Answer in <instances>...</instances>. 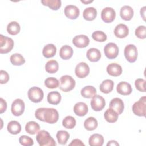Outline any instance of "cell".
<instances>
[{
    "mask_svg": "<svg viewBox=\"0 0 146 146\" xmlns=\"http://www.w3.org/2000/svg\"><path fill=\"white\" fill-rule=\"evenodd\" d=\"M36 140L40 146H54L56 143L50 133L45 131L41 130L38 132Z\"/></svg>",
    "mask_w": 146,
    "mask_h": 146,
    "instance_id": "cell-1",
    "label": "cell"
},
{
    "mask_svg": "<svg viewBox=\"0 0 146 146\" xmlns=\"http://www.w3.org/2000/svg\"><path fill=\"white\" fill-rule=\"evenodd\" d=\"M75 86V81L70 75H63L59 80V88L63 92L71 91Z\"/></svg>",
    "mask_w": 146,
    "mask_h": 146,
    "instance_id": "cell-2",
    "label": "cell"
},
{
    "mask_svg": "<svg viewBox=\"0 0 146 146\" xmlns=\"http://www.w3.org/2000/svg\"><path fill=\"white\" fill-rule=\"evenodd\" d=\"M146 97L144 96L140 98L139 100L136 102L132 106V111L134 114L139 116H145Z\"/></svg>",
    "mask_w": 146,
    "mask_h": 146,
    "instance_id": "cell-3",
    "label": "cell"
},
{
    "mask_svg": "<svg viewBox=\"0 0 146 146\" xmlns=\"http://www.w3.org/2000/svg\"><path fill=\"white\" fill-rule=\"evenodd\" d=\"M13 40L9 37L0 35V53L7 54L11 51L14 47Z\"/></svg>",
    "mask_w": 146,
    "mask_h": 146,
    "instance_id": "cell-4",
    "label": "cell"
},
{
    "mask_svg": "<svg viewBox=\"0 0 146 146\" xmlns=\"http://www.w3.org/2000/svg\"><path fill=\"white\" fill-rule=\"evenodd\" d=\"M44 122L49 124H54L58 121L59 113L56 110L53 108H45L43 112Z\"/></svg>",
    "mask_w": 146,
    "mask_h": 146,
    "instance_id": "cell-5",
    "label": "cell"
},
{
    "mask_svg": "<svg viewBox=\"0 0 146 146\" xmlns=\"http://www.w3.org/2000/svg\"><path fill=\"white\" fill-rule=\"evenodd\" d=\"M28 98L34 103H39L43 98L44 94L43 90L38 87H32L28 91Z\"/></svg>",
    "mask_w": 146,
    "mask_h": 146,
    "instance_id": "cell-6",
    "label": "cell"
},
{
    "mask_svg": "<svg viewBox=\"0 0 146 146\" xmlns=\"http://www.w3.org/2000/svg\"><path fill=\"white\" fill-rule=\"evenodd\" d=\"M126 59L130 63L135 62L137 58V50L134 44H128L125 46L124 51Z\"/></svg>",
    "mask_w": 146,
    "mask_h": 146,
    "instance_id": "cell-7",
    "label": "cell"
},
{
    "mask_svg": "<svg viewBox=\"0 0 146 146\" xmlns=\"http://www.w3.org/2000/svg\"><path fill=\"white\" fill-rule=\"evenodd\" d=\"M104 52L107 58L115 59L119 54V47L114 43H108L104 47Z\"/></svg>",
    "mask_w": 146,
    "mask_h": 146,
    "instance_id": "cell-8",
    "label": "cell"
},
{
    "mask_svg": "<svg viewBox=\"0 0 146 146\" xmlns=\"http://www.w3.org/2000/svg\"><path fill=\"white\" fill-rule=\"evenodd\" d=\"M25 107L24 102L21 99H17L12 103L11 111L14 116H19L23 113Z\"/></svg>",
    "mask_w": 146,
    "mask_h": 146,
    "instance_id": "cell-9",
    "label": "cell"
},
{
    "mask_svg": "<svg viewBox=\"0 0 146 146\" xmlns=\"http://www.w3.org/2000/svg\"><path fill=\"white\" fill-rule=\"evenodd\" d=\"M91 106L95 111H102L105 106V100L102 96L95 95L92 98L91 100Z\"/></svg>",
    "mask_w": 146,
    "mask_h": 146,
    "instance_id": "cell-10",
    "label": "cell"
},
{
    "mask_svg": "<svg viewBox=\"0 0 146 146\" xmlns=\"http://www.w3.org/2000/svg\"><path fill=\"white\" fill-rule=\"evenodd\" d=\"M116 17V12L115 10L110 7L104 8L101 12V18L106 23H110L113 21Z\"/></svg>",
    "mask_w": 146,
    "mask_h": 146,
    "instance_id": "cell-11",
    "label": "cell"
},
{
    "mask_svg": "<svg viewBox=\"0 0 146 146\" xmlns=\"http://www.w3.org/2000/svg\"><path fill=\"white\" fill-rule=\"evenodd\" d=\"M89 72L90 67L87 63L84 62H80L76 66L75 73L78 78H84L88 75Z\"/></svg>",
    "mask_w": 146,
    "mask_h": 146,
    "instance_id": "cell-12",
    "label": "cell"
},
{
    "mask_svg": "<svg viewBox=\"0 0 146 146\" xmlns=\"http://www.w3.org/2000/svg\"><path fill=\"white\" fill-rule=\"evenodd\" d=\"M89 43L90 39L85 35H76L72 39V43L78 48H84L89 44Z\"/></svg>",
    "mask_w": 146,
    "mask_h": 146,
    "instance_id": "cell-13",
    "label": "cell"
},
{
    "mask_svg": "<svg viewBox=\"0 0 146 146\" xmlns=\"http://www.w3.org/2000/svg\"><path fill=\"white\" fill-rule=\"evenodd\" d=\"M110 108L116 111L118 115H120L123 112L124 108L123 101L120 98H115L111 100Z\"/></svg>",
    "mask_w": 146,
    "mask_h": 146,
    "instance_id": "cell-14",
    "label": "cell"
},
{
    "mask_svg": "<svg viewBox=\"0 0 146 146\" xmlns=\"http://www.w3.org/2000/svg\"><path fill=\"white\" fill-rule=\"evenodd\" d=\"M65 15L71 19H75L79 15V9L77 6L72 5H68L64 8Z\"/></svg>",
    "mask_w": 146,
    "mask_h": 146,
    "instance_id": "cell-15",
    "label": "cell"
},
{
    "mask_svg": "<svg viewBox=\"0 0 146 146\" xmlns=\"http://www.w3.org/2000/svg\"><path fill=\"white\" fill-rule=\"evenodd\" d=\"M129 33V29L127 25L123 23L117 25L114 30L115 36L119 38H124L126 37Z\"/></svg>",
    "mask_w": 146,
    "mask_h": 146,
    "instance_id": "cell-16",
    "label": "cell"
},
{
    "mask_svg": "<svg viewBox=\"0 0 146 146\" xmlns=\"http://www.w3.org/2000/svg\"><path fill=\"white\" fill-rule=\"evenodd\" d=\"M117 92L123 95H128L131 94L132 88L131 85L126 82H120L116 87Z\"/></svg>",
    "mask_w": 146,
    "mask_h": 146,
    "instance_id": "cell-17",
    "label": "cell"
},
{
    "mask_svg": "<svg viewBox=\"0 0 146 146\" xmlns=\"http://www.w3.org/2000/svg\"><path fill=\"white\" fill-rule=\"evenodd\" d=\"M87 105L84 102H78L74 107V112L78 116H84L88 112Z\"/></svg>",
    "mask_w": 146,
    "mask_h": 146,
    "instance_id": "cell-18",
    "label": "cell"
},
{
    "mask_svg": "<svg viewBox=\"0 0 146 146\" xmlns=\"http://www.w3.org/2000/svg\"><path fill=\"white\" fill-rule=\"evenodd\" d=\"M107 73L113 76H118L122 73V68L120 65L116 63H112L107 67Z\"/></svg>",
    "mask_w": 146,
    "mask_h": 146,
    "instance_id": "cell-19",
    "label": "cell"
},
{
    "mask_svg": "<svg viewBox=\"0 0 146 146\" xmlns=\"http://www.w3.org/2000/svg\"><path fill=\"white\" fill-rule=\"evenodd\" d=\"M133 13V10L130 6L125 5L121 7L120 11V15L123 19L125 21H129L132 18Z\"/></svg>",
    "mask_w": 146,
    "mask_h": 146,
    "instance_id": "cell-20",
    "label": "cell"
},
{
    "mask_svg": "<svg viewBox=\"0 0 146 146\" xmlns=\"http://www.w3.org/2000/svg\"><path fill=\"white\" fill-rule=\"evenodd\" d=\"M87 59L92 62H98L101 58V53L100 51L95 48H91L88 50L86 53Z\"/></svg>",
    "mask_w": 146,
    "mask_h": 146,
    "instance_id": "cell-21",
    "label": "cell"
},
{
    "mask_svg": "<svg viewBox=\"0 0 146 146\" xmlns=\"http://www.w3.org/2000/svg\"><path fill=\"white\" fill-rule=\"evenodd\" d=\"M114 83L111 79H106L100 84V90L102 92L108 94L111 92L113 88Z\"/></svg>",
    "mask_w": 146,
    "mask_h": 146,
    "instance_id": "cell-22",
    "label": "cell"
},
{
    "mask_svg": "<svg viewBox=\"0 0 146 146\" xmlns=\"http://www.w3.org/2000/svg\"><path fill=\"white\" fill-rule=\"evenodd\" d=\"M88 143L91 146H102L104 143V138L100 134L94 133L90 137Z\"/></svg>",
    "mask_w": 146,
    "mask_h": 146,
    "instance_id": "cell-23",
    "label": "cell"
},
{
    "mask_svg": "<svg viewBox=\"0 0 146 146\" xmlns=\"http://www.w3.org/2000/svg\"><path fill=\"white\" fill-rule=\"evenodd\" d=\"M73 54V50L71 47L68 45L63 46L59 51V55L60 58L64 60L70 59Z\"/></svg>",
    "mask_w": 146,
    "mask_h": 146,
    "instance_id": "cell-24",
    "label": "cell"
},
{
    "mask_svg": "<svg viewBox=\"0 0 146 146\" xmlns=\"http://www.w3.org/2000/svg\"><path fill=\"white\" fill-rule=\"evenodd\" d=\"M56 52V48L53 44H48L46 45L42 51L43 56L46 58L53 57Z\"/></svg>",
    "mask_w": 146,
    "mask_h": 146,
    "instance_id": "cell-25",
    "label": "cell"
},
{
    "mask_svg": "<svg viewBox=\"0 0 146 146\" xmlns=\"http://www.w3.org/2000/svg\"><path fill=\"white\" fill-rule=\"evenodd\" d=\"M97 15L96 10L93 7H88L86 8L83 12V18L87 21H93L95 19Z\"/></svg>",
    "mask_w": 146,
    "mask_h": 146,
    "instance_id": "cell-26",
    "label": "cell"
},
{
    "mask_svg": "<svg viewBox=\"0 0 146 146\" xmlns=\"http://www.w3.org/2000/svg\"><path fill=\"white\" fill-rule=\"evenodd\" d=\"M61 95L58 91H51L47 95V102L51 104L56 105L59 104L61 100Z\"/></svg>",
    "mask_w": 146,
    "mask_h": 146,
    "instance_id": "cell-27",
    "label": "cell"
},
{
    "mask_svg": "<svg viewBox=\"0 0 146 146\" xmlns=\"http://www.w3.org/2000/svg\"><path fill=\"white\" fill-rule=\"evenodd\" d=\"M118 115L116 111L110 108L105 111L104 117L106 120L109 123H115L117 120Z\"/></svg>",
    "mask_w": 146,
    "mask_h": 146,
    "instance_id": "cell-28",
    "label": "cell"
},
{
    "mask_svg": "<svg viewBox=\"0 0 146 146\" xmlns=\"http://www.w3.org/2000/svg\"><path fill=\"white\" fill-rule=\"evenodd\" d=\"M7 129L8 132L11 134L17 135L21 132V125L17 121L13 120L8 123Z\"/></svg>",
    "mask_w": 146,
    "mask_h": 146,
    "instance_id": "cell-29",
    "label": "cell"
},
{
    "mask_svg": "<svg viewBox=\"0 0 146 146\" xmlns=\"http://www.w3.org/2000/svg\"><path fill=\"white\" fill-rule=\"evenodd\" d=\"M80 94L85 98H91L96 95V90L94 86H87L81 90Z\"/></svg>",
    "mask_w": 146,
    "mask_h": 146,
    "instance_id": "cell-30",
    "label": "cell"
},
{
    "mask_svg": "<svg viewBox=\"0 0 146 146\" xmlns=\"http://www.w3.org/2000/svg\"><path fill=\"white\" fill-rule=\"evenodd\" d=\"M40 125L36 122L34 121H29L25 125L26 131L30 135H34L38 133Z\"/></svg>",
    "mask_w": 146,
    "mask_h": 146,
    "instance_id": "cell-31",
    "label": "cell"
},
{
    "mask_svg": "<svg viewBox=\"0 0 146 146\" xmlns=\"http://www.w3.org/2000/svg\"><path fill=\"white\" fill-rule=\"evenodd\" d=\"M84 127L87 131H93L98 127L97 120L94 117H89L84 122Z\"/></svg>",
    "mask_w": 146,
    "mask_h": 146,
    "instance_id": "cell-32",
    "label": "cell"
},
{
    "mask_svg": "<svg viewBox=\"0 0 146 146\" xmlns=\"http://www.w3.org/2000/svg\"><path fill=\"white\" fill-rule=\"evenodd\" d=\"M45 69L48 73H55L59 69V64L58 62L55 60H50L48 61L45 65Z\"/></svg>",
    "mask_w": 146,
    "mask_h": 146,
    "instance_id": "cell-33",
    "label": "cell"
},
{
    "mask_svg": "<svg viewBox=\"0 0 146 146\" xmlns=\"http://www.w3.org/2000/svg\"><path fill=\"white\" fill-rule=\"evenodd\" d=\"M20 25L16 21H12L10 22L7 26V31L9 34L15 35L18 34L20 31Z\"/></svg>",
    "mask_w": 146,
    "mask_h": 146,
    "instance_id": "cell-34",
    "label": "cell"
},
{
    "mask_svg": "<svg viewBox=\"0 0 146 146\" xmlns=\"http://www.w3.org/2000/svg\"><path fill=\"white\" fill-rule=\"evenodd\" d=\"M41 3L44 6H48L53 10H58L60 7L62 3L60 0H42Z\"/></svg>",
    "mask_w": 146,
    "mask_h": 146,
    "instance_id": "cell-35",
    "label": "cell"
},
{
    "mask_svg": "<svg viewBox=\"0 0 146 146\" xmlns=\"http://www.w3.org/2000/svg\"><path fill=\"white\" fill-rule=\"evenodd\" d=\"M56 138L60 144L65 145L70 138V134L66 131L60 130L57 132Z\"/></svg>",
    "mask_w": 146,
    "mask_h": 146,
    "instance_id": "cell-36",
    "label": "cell"
},
{
    "mask_svg": "<svg viewBox=\"0 0 146 146\" xmlns=\"http://www.w3.org/2000/svg\"><path fill=\"white\" fill-rule=\"evenodd\" d=\"M10 60L12 64L14 66H21L25 63V59L23 56L18 53L13 54L11 55Z\"/></svg>",
    "mask_w": 146,
    "mask_h": 146,
    "instance_id": "cell-37",
    "label": "cell"
},
{
    "mask_svg": "<svg viewBox=\"0 0 146 146\" xmlns=\"http://www.w3.org/2000/svg\"><path fill=\"white\" fill-rule=\"evenodd\" d=\"M63 126L67 129H72L76 125V120L71 116H67L62 121Z\"/></svg>",
    "mask_w": 146,
    "mask_h": 146,
    "instance_id": "cell-38",
    "label": "cell"
},
{
    "mask_svg": "<svg viewBox=\"0 0 146 146\" xmlns=\"http://www.w3.org/2000/svg\"><path fill=\"white\" fill-rule=\"evenodd\" d=\"M44 84L46 87L48 88H55L59 87V82L58 80L54 77H49L44 80Z\"/></svg>",
    "mask_w": 146,
    "mask_h": 146,
    "instance_id": "cell-39",
    "label": "cell"
},
{
    "mask_svg": "<svg viewBox=\"0 0 146 146\" xmlns=\"http://www.w3.org/2000/svg\"><path fill=\"white\" fill-rule=\"evenodd\" d=\"M92 38L97 42H103L106 40L107 35L102 31H95L92 34Z\"/></svg>",
    "mask_w": 146,
    "mask_h": 146,
    "instance_id": "cell-40",
    "label": "cell"
},
{
    "mask_svg": "<svg viewBox=\"0 0 146 146\" xmlns=\"http://www.w3.org/2000/svg\"><path fill=\"white\" fill-rule=\"evenodd\" d=\"M19 141L20 144L24 146H31L34 144L33 140L29 136L26 135H22L19 138Z\"/></svg>",
    "mask_w": 146,
    "mask_h": 146,
    "instance_id": "cell-41",
    "label": "cell"
},
{
    "mask_svg": "<svg viewBox=\"0 0 146 146\" xmlns=\"http://www.w3.org/2000/svg\"><path fill=\"white\" fill-rule=\"evenodd\" d=\"M135 35L140 39H145L146 37V27L145 26H139L135 30Z\"/></svg>",
    "mask_w": 146,
    "mask_h": 146,
    "instance_id": "cell-42",
    "label": "cell"
},
{
    "mask_svg": "<svg viewBox=\"0 0 146 146\" xmlns=\"http://www.w3.org/2000/svg\"><path fill=\"white\" fill-rule=\"evenodd\" d=\"M145 80L141 78L137 79L135 80V85L137 90L141 92H145Z\"/></svg>",
    "mask_w": 146,
    "mask_h": 146,
    "instance_id": "cell-43",
    "label": "cell"
},
{
    "mask_svg": "<svg viewBox=\"0 0 146 146\" xmlns=\"http://www.w3.org/2000/svg\"><path fill=\"white\" fill-rule=\"evenodd\" d=\"M9 75L4 70L0 71V83L1 84L6 83L9 80Z\"/></svg>",
    "mask_w": 146,
    "mask_h": 146,
    "instance_id": "cell-44",
    "label": "cell"
},
{
    "mask_svg": "<svg viewBox=\"0 0 146 146\" xmlns=\"http://www.w3.org/2000/svg\"><path fill=\"white\" fill-rule=\"evenodd\" d=\"M44 109H45V108H43V107L39 108L37 109L35 112V117L42 121H44V119H43V112H44Z\"/></svg>",
    "mask_w": 146,
    "mask_h": 146,
    "instance_id": "cell-45",
    "label": "cell"
},
{
    "mask_svg": "<svg viewBox=\"0 0 146 146\" xmlns=\"http://www.w3.org/2000/svg\"><path fill=\"white\" fill-rule=\"evenodd\" d=\"M0 102H1V105H0V110H1V113H3L7 108V103L2 98H0Z\"/></svg>",
    "mask_w": 146,
    "mask_h": 146,
    "instance_id": "cell-46",
    "label": "cell"
},
{
    "mask_svg": "<svg viewBox=\"0 0 146 146\" xmlns=\"http://www.w3.org/2000/svg\"><path fill=\"white\" fill-rule=\"evenodd\" d=\"M69 145H84V144L79 139H75L73 140L71 143L69 144Z\"/></svg>",
    "mask_w": 146,
    "mask_h": 146,
    "instance_id": "cell-47",
    "label": "cell"
},
{
    "mask_svg": "<svg viewBox=\"0 0 146 146\" xmlns=\"http://www.w3.org/2000/svg\"><path fill=\"white\" fill-rule=\"evenodd\" d=\"M145 6H144L142 8H141V9H140V14H141V16L142 17L144 21L145 20Z\"/></svg>",
    "mask_w": 146,
    "mask_h": 146,
    "instance_id": "cell-48",
    "label": "cell"
},
{
    "mask_svg": "<svg viewBox=\"0 0 146 146\" xmlns=\"http://www.w3.org/2000/svg\"><path fill=\"white\" fill-rule=\"evenodd\" d=\"M107 146H108V145H119V144L115 140H111V141H110L107 144Z\"/></svg>",
    "mask_w": 146,
    "mask_h": 146,
    "instance_id": "cell-49",
    "label": "cell"
},
{
    "mask_svg": "<svg viewBox=\"0 0 146 146\" xmlns=\"http://www.w3.org/2000/svg\"><path fill=\"white\" fill-rule=\"evenodd\" d=\"M82 3H84L85 4L86 3H91V2H92L93 1L92 0H89V1H84V0H81L80 1Z\"/></svg>",
    "mask_w": 146,
    "mask_h": 146,
    "instance_id": "cell-50",
    "label": "cell"
}]
</instances>
